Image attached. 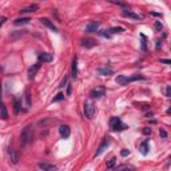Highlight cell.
<instances>
[{
	"label": "cell",
	"instance_id": "28",
	"mask_svg": "<svg viewBox=\"0 0 171 171\" xmlns=\"http://www.w3.org/2000/svg\"><path fill=\"white\" fill-rule=\"evenodd\" d=\"M63 99H64V95H63V94H58V95L52 99V102H60V100H63Z\"/></svg>",
	"mask_w": 171,
	"mask_h": 171
},
{
	"label": "cell",
	"instance_id": "36",
	"mask_svg": "<svg viewBox=\"0 0 171 171\" xmlns=\"http://www.w3.org/2000/svg\"><path fill=\"white\" fill-rule=\"evenodd\" d=\"M161 63H165V64H170L171 61H170V60H167V59H162V60H161Z\"/></svg>",
	"mask_w": 171,
	"mask_h": 171
},
{
	"label": "cell",
	"instance_id": "2",
	"mask_svg": "<svg viewBox=\"0 0 171 171\" xmlns=\"http://www.w3.org/2000/svg\"><path fill=\"white\" fill-rule=\"evenodd\" d=\"M142 79H144L143 76L140 75H135V76H131V78H128V76H125V75H118L115 79V82L118 83L119 86H126L127 83L130 82H134V80H142Z\"/></svg>",
	"mask_w": 171,
	"mask_h": 171
},
{
	"label": "cell",
	"instance_id": "9",
	"mask_svg": "<svg viewBox=\"0 0 171 171\" xmlns=\"http://www.w3.org/2000/svg\"><path fill=\"white\" fill-rule=\"evenodd\" d=\"M59 134H60L61 138H68L70 134H71V128L67 125H63V126L59 127Z\"/></svg>",
	"mask_w": 171,
	"mask_h": 171
},
{
	"label": "cell",
	"instance_id": "22",
	"mask_svg": "<svg viewBox=\"0 0 171 171\" xmlns=\"http://www.w3.org/2000/svg\"><path fill=\"white\" fill-rule=\"evenodd\" d=\"M15 108H13V111H15V114H19V111H20V106H21V100H20V98H15Z\"/></svg>",
	"mask_w": 171,
	"mask_h": 171
},
{
	"label": "cell",
	"instance_id": "40",
	"mask_svg": "<svg viewBox=\"0 0 171 171\" xmlns=\"http://www.w3.org/2000/svg\"><path fill=\"white\" fill-rule=\"evenodd\" d=\"M0 103H2V83H0Z\"/></svg>",
	"mask_w": 171,
	"mask_h": 171
},
{
	"label": "cell",
	"instance_id": "14",
	"mask_svg": "<svg viewBox=\"0 0 171 171\" xmlns=\"http://www.w3.org/2000/svg\"><path fill=\"white\" fill-rule=\"evenodd\" d=\"M96 46V42L94 39H83L82 40V47L84 48H94Z\"/></svg>",
	"mask_w": 171,
	"mask_h": 171
},
{
	"label": "cell",
	"instance_id": "3",
	"mask_svg": "<svg viewBox=\"0 0 171 171\" xmlns=\"http://www.w3.org/2000/svg\"><path fill=\"white\" fill-rule=\"evenodd\" d=\"M110 126L114 131H123V130L128 128L127 125H125V123H123L119 118H116V116H112V118L110 119Z\"/></svg>",
	"mask_w": 171,
	"mask_h": 171
},
{
	"label": "cell",
	"instance_id": "38",
	"mask_svg": "<svg viewBox=\"0 0 171 171\" xmlns=\"http://www.w3.org/2000/svg\"><path fill=\"white\" fill-rule=\"evenodd\" d=\"M6 20H7L6 17H2V19H0V27H2V25L4 24V21H6Z\"/></svg>",
	"mask_w": 171,
	"mask_h": 171
},
{
	"label": "cell",
	"instance_id": "35",
	"mask_svg": "<svg viewBox=\"0 0 171 171\" xmlns=\"http://www.w3.org/2000/svg\"><path fill=\"white\" fill-rule=\"evenodd\" d=\"M71 91H72V87H71V84H68V88H67V95H71Z\"/></svg>",
	"mask_w": 171,
	"mask_h": 171
},
{
	"label": "cell",
	"instance_id": "23",
	"mask_svg": "<svg viewBox=\"0 0 171 171\" xmlns=\"http://www.w3.org/2000/svg\"><path fill=\"white\" fill-rule=\"evenodd\" d=\"M140 151H142L143 155H147V152H148V143L147 142H143V143L140 144Z\"/></svg>",
	"mask_w": 171,
	"mask_h": 171
},
{
	"label": "cell",
	"instance_id": "6",
	"mask_svg": "<svg viewBox=\"0 0 171 171\" xmlns=\"http://www.w3.org/2000/svg\"><path fill=\"white\" fill-rule=\"evenodd\" d=\"M39 21H40V23H42L43 25H46L47 28H50V30H52V31L58 32V28L55 27V24H54L50 19H47V17H40V19H39Z\"/></svg>",
	"mask_w": 171,
	"mask_h": 171
},
{
	"label": "cell",
	"instance_id": "4",
	"mask_svg": "<svg viewBox=\"0 0 171 171\" xmlns=\"http://www.w3.org/2000/svg\"><path fill=\"white\" fill-rule=\"evenodd\" d=\"M84 115L88 119H91L95 115V106H94L92 102H86L84 103Z\"/></svg>",
	"mask_w": 171,
	"mask_h": 171
},
{
	"label": "cell",
	"instance_id": "25",
	"mask_svg": "<svg viewBox=\"0 0 171 171\" xmlns=\"http://www.w3.org/2000/svg\"><path fill=\"white\" fill-rule=\"evenodd\" d=\"M116 165V158H111L110 161L107 162V169H114Z\"/></svg>",
	"mask_w": 171,
	"mask_h": 171
},
{
	"label": "cell",
	"instance_id": "33",
	"mask_svg": "<svg viewBox=\"0 0 171 171\" xmlns=\"http://www.w3.org/2000/svg\"><path fill=\"white\" fill-rule=\"evenodd\" d=\"M143 134H144V135H150V134H151V128H147V127H146V128L143 130Z\"/></svg>",
	"mask_w": 171,
	"mask_h": 171
},
{
	"label": "cell",
	"instance_id": "26",
	"mask_svg": "<svg viewBox=\"0 0 171 171\" xmlns=\"http://www.w3.org/2000/svg\"><path fill=\"white\" fill-rule=\"evenodd\" d=\"M110 32H112V34H121V32H123V28L122 27H112V28H110Z\"/></svg>",
	"mask_w": 171,
	"mask_h": 171
},
{
	"label": "cell",
	"instance_id": "20",
	"mask_svg": "<svg viewBox=\"0 0 171 171\" xmlns=\"http://www.w3.org/2000/svg\"><path fill=\"white\" fill-rule=\"evenodd\" d=\"M30 20H31L30 17H19V19H16L13 23H15V25H20V24H27Z\"/></svg>",
	"mask_w": 171,
	"mask_h": 171
},
{
	"label": "cell",
	"instance_id": "18",
	"mask_svg": "<svg viewBox=\"0 0 171 171\" xmlns=\"http://www.w3.org/2000/svg\"><path fill=\"white\" fill-rule=\"evenodd\" d=\"M108 144H110V142H108V139H106V140H104L103 143H102L100 146H99V148H98V151H96V156H99V155L102 154V152H103L104 150H106V148L108 147Z\"/></svg>",
	"mask_w": 171,
	"mask_h": 171
},
{
	"label": "cell",
	"instance_id": "24",
	"mask_svg": "<svg viewBox=\"0 0 171 171\" xmlns=\"http://www.w3.org/2000/svg\"><path fill=\"white\" fill-rule=\"evenodd\" d=\"M140 39H142V50L143 51H147V38L144 36L143 34L140 35Z\"/></svg>",
	"mask_w": 171,
	"mask_h": 171
},
{
	"label": "cell",
	"instance_id": "1",
	"mask_svg": "<svg viewBox=\"0 0 171 171\" xmlns=\"http://www.w3.org/2000/svg\"><path fill=\"white\" fill-rule=\"evenodd\" d=\"M32 140H34V131H32V127L31 126L24 127L23 131H21V134H20L21 146H27V144H30Z\"/></svg>",
	"mask_w": 171,
	"mask_h": 171
},
{
	"label": "cell",
	"instance_id": "7",
	"mask_svg": "<svg viewBox=\"0 0 171 171\" xmlns=\"http://www.w3.org/2000/svg\"><path fill=\"white\" fill-rule=\"evenodd\" d=\"M38 167L40 170L43 171H56V166H54V165H50V163H47V162H40L38 165Z\"/></svg>",
	"mask_w": 171,
	"mask_h": 171
},
{
	"label": "cell",
	"instance_id": "34",
	"mask_svg": "<svg viewBox=\"0 0 171 171\" xmlns=\"http://www.w3.org/2000/svg\"><path fill=\"white\" fill-rule=\"evenodd\" d=\"M65 83H67V76H64V79H63V80H61V83H60V88H61V87H64V84H65Z\"/></svg>",
	"mask_w": 171,
	"mask_h": 171
},
{
	"label": "cell",
	"instance_id": "12",
	"mask_svg": "<svg viewBox=\"0 0 171 171\" xmlns=\"http://www.w3.org/2000/svg\"><path fill=\"white\" fill-rule=\"evenodd\" d=\"M123 16H125V17H130V19H135V20H140L142 19L140 15H138V13H134L132 11H128V9L123 11Z\"/></svg>",
	"mask_w": 171,
	"mask_h": 171
},
{
	"label": "cell",
	"instance_id": "32",
	"mask_svg": "<svg viewBox=\"0 0 171 171\" xmlns=\"http://www.w3.org/2000/svg\"><path fill=\"white\" fill-rule=\"evenodd\" d=\"M121 155H122V156H127V155H130V151L125 148V150H122V151H121Z\"/></svg>",
	"mask_w": 171,
	"mask_h": 171
},
{
	"label": "cell",
	"instance_id": "19",
	"mask_svg": "<svg viewBox=\"0 0 171 171\" xmlns=\"http://www.w3.org/2000/svg\"><path fill=\"white\" fill-rule=\"evenodd\" d=\"M39 9V6L38 4H32V6H28L27 8H23L21 9V12H35V11H38Z\"/></svg>",
	"mask_w": 171,
	"mask_h": 171
},
{
	"label": "cell",
	"instance_id": "13",
	"mask_svg": "<svg viewBox=\"0 0 171 171\" xmlns=\"http://www.w3.org/2000/svg\"><path fill=\"white\" fill-rule=\"evenodd\" d=\"M8 154H9V158H11V161H12V163H17V162H19V154H17L16 150L13 147H9Z\"/></svg>",
	"mask_w": 171,
	"mask_h": 171
},
{
	"label": "cell",
	"instance_id": "27",
	"mask_svg": "<svg viewBox=\"0 0 171 171\" xmlns=\"http://www.w3.org/2000/svg\"><path fill=\"white\" fill-rule=\"evenodd\" d=\"M25 100H27V106H31V98H30V90H25Z\"/></svg>",
	"mask_w": 171,
	"mask_h": 171
},
{
	"label": "cell",
	"instance_id": "41",
	"mask_svg": "<svg viewBox=\"0 0 171 171\" xmlns=\"http://www.w3.org/2000/svg\"><path fill=\"white\" fill-rule=\"evenodd\" d=\"M0 71H2V67H0Z\"/></svg>",
	"mask_w": 171,
	"mask_h": 171
},
{
	"label": "cell",
	"instance_id": "17",
	"mask_svg": "<svg viewBox=\"0 0 171 171\" xmlns=\"http://www.w3.org/2000/svg\"><path fill=\"white\" fill-rule=\"evenodd\" d=\"M0 118L8 119V111H7V107L4 106V103H0Z\"/></svg>",
	"mask_w": 171,
	"mask_h": 171
},
{
	"label": "cell",
	"instance_id": "21",
	"mask_svg": "<svg viewBox=\"0 0 171 171\" xmlns=\"http://www.w3.org/2000/svg\"><path fill=\"white\" fill-rule=\"evenodd\" d=\"M72 76H74V78L78 76V60H76V58L74 59V61H72Z\"/></svg>",
	"mask_w": 171,
	"mask_h": 171
},
{
	"label": "cell",
	"instance_id": "15",
	"mask_svg": "<svg viewBox=\"0 0 171 171\" xmlns=\"http://www.w3.org/2000/svg\"><path fill=\"white\" fill-rule=\"evenodd\" d=\"M39 61H43V63H50L52 61V55L48 52H43L39 55Z\"/></svg>",
	"mask_w": 171,
	"mask_h": 171
},
{
	"label": "cell",
	"instance_id": "37",
	"mask_svg": "<svg viewBox=\"0 0 171 171\" xmlns=\"http://www.w3.org/2000/svg\"><path fill=\"white\" fill-rule=\"evenodd\" d=\"M161 40H156V50H159V48H161Z\"/></svg>",
	"mask_w": 171,
	"mask_h": 171
},
{
	"label": "cell",
	"instance_id": "30",
	"mask_svg": "<svg viewBox=\"0 0 171 171\" xmlns=\"http://www.w3.org/2000/svg\"><path fill=\"white\" fill-rule=\"evenodd\" d=\"M159 134H161V136L163 138V139H166V138H167V132H166V131L163 130V128L159 130Z\"/></svg>",
	"mask_w": 171,
	"mask_h": 171
},
{
	"label": "cell",
	"instance_id": "10",
	"mask_svg": "<svg viewBox=\"0 0 171 171\" xmlns=\"http://www.w3.org/2000/svg\"><path fill=\"white\" fill-rule=\"evenodd\" d=\"M114 171H135V167L131 166V165H119V166H115Z\"/></svg>",
	"mask_w": 171,
	"mask_h": 171
},
{
	"label": "cell",
	"instance_id": "8",
	"mask_svg": "<svg viewBox=\"0 0 171 171\" xmlns=\"http://www.w3.org/2000/svg\"><path fill=\"white\" fill-rule=\"evenodd\" d=\"M99 25H100L99 21H91V23L86 27V32H87V34H91V32H96L98 28H99Z\"/></svg>",
	"mask_w": 171,
	"mask_h": 171
},
{
	"label": "cell",
	"instance_id": "16",
	"mask_svg": "<svg viewBox=\"0 0 171 171\" xmlns=\"http://www.w3.org/2000/svg\"><path fill=\"white\" fill-rule=\"evenodd\" d=\"M98 74L102 76H110L114 74V71H112V68H110V67H102L98 70Z\"/></svg>",
	"mask_w": 171,
	"mask_h": 171
},
{
	"label": "cell",
	"instance_id": "31",
	"mask_svg": "<svg viewBox=\"0 0 171 171\" xmlns=\"http://www.w3.org/2000/svg\"><path fill=\"white\" fill-rule=\"evenodd\" d=\"M166 96H167V98L171 96V87H170V86H167V88H166Z\"/></svg>",
	"mask_w": 171,
	"mask_h": 171
},
{
	"label": "cell",
	"instance_id": "29",
	"mask_svg": "<svg viewBox=\"0 0 171 171\" xmlns=\"http://www.w3.org/2000/svg\"><path fill=\"white\" fill-rule=\"evenodd\" d=\"M154 27H155V30H156V31H161L162 28H163V25H162V23H161V21H156Z\"/></svg>",
	"mask_w": 171,
	"mask_h": 171
},
{
	"label": "cell",
	"instance_id": "11",
	"mask_svg": "<svg viewBox=\"0 0 171 171\" xmlns=\"http://www.w3.org/2000/svg\"><path fill=\"white\" fill-rule=\"evenodd\" d=\"M39 70H40V64H39V63H36V64L32 65V67H30V70H28V78L34 79L35 75H36V72H38Z\"/></svg>",
	"mask_w": 171,
	"mask_h": 171
},
{
	"label": "cell",
	"instance_id": "39",
	"mask_svg": "<svg viewBox=\"0 0 171 171\" xmlns=\"http://www.w3.org/2000/svg\"><path fill=\"white\" fill-rule=\"evenodd\" d=\"M152 16H162V13H156V12H151Z\"/></svg>",
	"mask_w": 171,
	"mask_h": 171
},
{
	"label": "cell",
	"instance_id": "5",
	"mask_svg": "<svg viewBox=\"0 0 171 171\" xmlns=\"http://www.w3.org/2000/svg\"><path fill=\"white\" fill-rule=\"evenodd\" d=\"M104 92H106L104 87L98 86V87H95V88H92V90H91L90 96H91V98H102V96H104Z\"/></svg>",
	"mask_w": 171,
	"mask_h": 171
}]
</instances>
